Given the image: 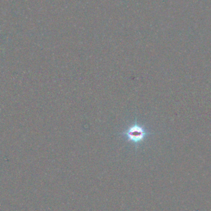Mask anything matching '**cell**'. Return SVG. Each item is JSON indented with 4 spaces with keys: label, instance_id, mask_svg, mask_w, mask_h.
Returning a JSON list of instances; mask_svg holds the SVG:
<instances>
[{
    "label": "cell",
    "instance_id": "cell-1",
    "mask_svg": "<svg viewBox=\"0 0 211 211\" xmlns=\"http://www.w3.org/2000/svg\"><path fill=\"white\" fill-rule=\"evenodd\" d=\"M150 134V132L145 126L138 123L131 125L122 134L128 141L136 145L143 142Z\"/></svg>",
    "mask_w": 211,
    "mask_h": 211
}]
</instances>
